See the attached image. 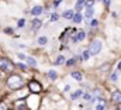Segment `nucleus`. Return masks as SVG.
Instances as JSON below:
<instances>
[{
    "label": "nucleus",
    "instance_id": "f257e3e1",
    "mask_svg": "<svg viewBox=\"0 0 121 110\" xmlns=\"http://www.w3.org/2000/svg\"><path fill=\"white\" fill-rule=\"evenodd\" d=\"M23 85H24L23 78L20 75H17V73H13V75H10L7 78V86L11 87V89H20Z\"/></svg>",
    "mask_w": 121,
    "mask_h": 110
},
{
    "label": "nucleus",
    "instance_id": "f03ea898",
    "mask_svg": "<svg viewBox=\"0 0 121 110\" xmlns=\"http://www.w3.org/2000/svg\"><path fill=\"white\" fill-rule=\"evenodd\" d=\"M13 69H14V64H11V61H9L7 58H0V71L10 73L13 72Z\"/></svg>",
    "mask_w": 121,
    "mask_h": 110
},
{
    "label": "nucleus",
    "instance_id": "7ed1b4c3",
    "mask_svg": "<svg viewBox=\"0 0 121 110\" xmlns=\"http://www.w3.org/2000/svg\"><path fill=\"white\" fill-rule=\"evenodd\" d=\"M101 51V41L100 40H93L91 44L89 45V52L90 55H97Z\"/></svg>",
    "mask_w": 121,
    "mask_h": 110
},
{
    "label": "nucleus",
    "instance_id": "20e7f679",
    "mask_svg": "<svg viewBox=\"0 0 121 110\" xmlns=\"http://www.w3.org/2000/svg\"><path fill=\"white\" fill-rule=\"evenodd\" d=\"M28 89H30V92H32V93H39V92L42 90L41 85L37 82V81H31V82L28 83Z\"/></svg>",
    "mask_w": 121,
    "mask_h": 110
},
{
    "label": "nucleus",
    "instance_id": "39448f33",
    "mask_svg": "<svg viewBox=\"0 0 121 110\" xmlns=\"http://www.w3.org/2000/svg\"><path fill=\"white\" fill-rule=\"evenodd\" d=\"M85 37H86V32L85 31H79L75 37H72V42H78V41H82V40H85Z\"/></svg>",
    "mask_w": 121,
    "mask_h": 110
},
{
    "label": "nucleus",
    "instance_id": "423d86ee",
    "mask_svg": "<svg viewBox=\"0 0 121 110\" xmlns=\"http://www.w3.org/2000/svg\"><path fill=\"white\" fill-rule=\"evenodd\" d=\"M113 102L116 103V105H121V92H114L113 93Z\"/></svg>",
    "mask_w": 121,
    "mask_h": 110
},
{
    "label": "nucleus",
    "instance_id": "0eeeda50",
    "mask_svg": "<svg viewBox=\"0 0 121 110\" xmlns=\"http://www.w3.org/2000/svg\"><path fill=\"white\" fill-rule=\"evenodd\" d=\"M42 11H44V9H42V7H41V6H35V7H34V9H32V10H31V14H32V16H35V17H37V16H39V14H41V13H42Z\"/></svg>",
    "mask_w": 121,
    "mask_h": 110
},
{
    "label": "nucleus",
    "instance_id": "6e6552de",
    "mask_svg": "<svg viewBox=\"0 0 121 110\" xmlns=\"http://www.w3.org/2000/svg\"><path fill=\"white\" fill-rule=\"evenodd\" d=\"M41 24H42V23H41L39 18H34V20H32V30H34V31L38 30V28L41 27Z\"/></svg>",
    "mask_w": 121,
    "mask_h": 110
},
{
    "label": "nucleus",
    "instance_id": "1a4fd4ad",
    "mask_svg": "<svg viewBox=\"0 0 121 110\" xmlns=\"http://www.w3.org/2000/svg\"><path fill=\"white\" fill-rule=\"evenodd\" d=\"M91 16H93V9H91V4L89 3V4H87V10H86V14H85V17L89 20V18H91Z\"/></svg>",
    "mask_w": 121,
    "mask_h": 110
},
{
    "label": "nucleus",
    "instance_id": "9d476101",
    "mask_svg": "<svg viewBox=\"0 0 121 110\" xmlns=\"http://www.w3.org/2000/svg\"><path fill=\"white\" fill-rule=\"evenodd\" d=\"M73 16H75V13H73L72 10H66V11L63 13V18H66V20H70V18H73Z\"/></svg>",
    "mask_w": 121,
    "mask_h": 110
},
{
    "label": "nucleus",
    "instance_id": "9b49d317",
    "mask_svg": "<svg viewBox=\"0 0 121 110\" xmlns=\"http://www.w3.org/2000/svg\"><path fill=\"white\" fill-rule=\"evenodd\" d=\"M82 18H83V16H82L80 13H76V14L73 16V21H75V23H80Z\"/></svg>",
    "mask_w": 121,
    "mask_h": 110
},
{
    "label": "nucleus",
    "instance_id": "f8f14e48",
    "mask_svg": "<svg viewBox=\"0 0 121 110\" xmlns=\"http://www.w3.org/2000/svg\"><path fill=\"white\" fill-rule=\"evenodd\" d=\"M70 75H72L73 79H76V81H82V73H80V72H72Z\"/></svg>",
    "mask_w": 121,
    "mask_h": 110
},
{
    "label": "nucleus",
    "instance_id": "ddd939ff",
    "mask_svg": "<svg viewBox=\"0 0 121 110\" xmlns=\"http://www.w3.org/2000/svg\"><path fill=\"white\" fill-rule=\"evenodd\" d=\"M86 4V0H78V4H76V10H82V7Z\"/></svg>",
    "mask_w": 121,
    "mask_h": 110
},
{
    "label": "nucleus",
    "instance_id": "4468645a",
    "mask_svg": "<svg viewBox=\"0 0 121 110\" xmlns=\"http://www.w3.org/2000/svg\"><path fill=\"white\" fill-rule=\"evenodd\" d=\"M26 61H27V64L31 65V66H35V65H37L35 59H34V58H31V56H27V58H26Z\"/></svg>",
    "mask_w": 121,
    "mask_h": 110
},
{
    "label": "nucleus",
    "instance_id": "2eb2a0df",
    "mask_svg": "<svg viewBox=\"0 0 121 110\" xmlns=\"http://www.w3.org/2000/svg\"><path fill=\"white\" fill-rule=\"evenodd\" d=\"M48 76H49L52 81H55V79L58 78V73H56L55 71H49V72H48Z\"/></svg>",
    "mask_w": 121,
    "mask_h": 110
},
{
    "label": "nucleus",
    "instance_id": "dca6fc26",
    "mask_svg": "<svg viewBox=\"0 0 121 110\" xmlns=\"http://www.w3.org/2000/svg\"><path fill=\"white\" fill-rule=\"evenodd\" d=\"M47 41H48L47 37H39V38H38V44H39V45H45Z\"/></svg>",
    "mask_w": 121,
    "mask_h": 110
},
{
    "label": "nucleus",
    "instance_id": "f3484780",
    "mask_svg": "<svg viewBox=\"0 0 121 110\" xmlns=\"http://www.w3.org/2000/svg\"><path fill=\"white\" fill-rule=\"evenodd\" d=\"M80 95H82V90H76V92H73V93H72V96H70V97L75 100V99H78Z\"/></svg>",
    "mask_w": 121,
    "mask_h": 110
},
{
    "label": "nucleus",
    "instance_id": "a211bd4d",
    "mask_svg": "<svg viewBox=\"0 0 121 110\" xmlns=\"http://www.w3.org/2000/svg\"><path fill=\"white\" fill-rule=\"evenodd\" d=\"M89 56H90V52H89V51H83V54H82V56H80V59H82V61H86Z\"/></svg>",
    "mask_w": 121,
    "mask_h": 110
},
{
    "label": "nucleus",
    "instance_id": "6ab92c4d",
    "mask_svg": "<svg viewBox=\"0 0 121 110\" xmlns=\"http://www.w3.org/2000/svg\"><path fill=\"white\" fill-rule=\"evenodd\" d=\"M65 62V58L62 56V55H59L58 58H56V61H55V65H60V64H63Z\"/></svg>",
    "mask_w": 121,
    "mask_h": 110
},
{
    "label": "nucleus",
    "instance_id": "aec40b11",
    "mask_svg": "<svg viewBox=\"0 0 121 110\" xmlns=\"http://www.w3.org/2000/svg\"><path fill=\"white\" fill-rule=\"evenodd\" d=\"M75 62H76V59L72 58V59H69V61L66 62V65H68V66H72V65H75Z\"/></svg>",
    "mask_w": 121,
    "mask_h": 110
},
{
    "label": "nucleus",
    "instance_id": "412c9836",
    "mask_svg": "<svg viewBox=\"0 0 121 110\" xmlns=\"http://www.w3.org/2000/svg\"><path fill=\"white\" fill-rule=\"evenodd\" d=\"M16 65H17V66H18L20 69H23V71H27V66H26L24 64H21V62H18V64H16Z\"/></svg>",
    "mask_w": 121,
    "mask_h": 110
},
{
    "label": "nucleus",
    "instance_id": "4be33fe9",
    "mask_svg": "<svg viewBox=\"0 0 121 110\" xmlns=\"http://www.w3.org/2000/svg\"><path fill=\"white\" fill-rule=\"evenodd\" d=\"M58 18H59V16H58V14H56V13H54V14H52V16H51V21H56V20H58Z\"/></svg>",
    "mask_w": 121,
    "mask_h": 110
},
{
    "label": "nucleus",
    "instance_id": "5701e85b",
    "mask_svg": "<svg viewBox=\"0 0 121 110\" xmlns=\"http://www.w3.org/2000/svg\"><path fill=\"white\" fill-rule=\"evenodd\" d=\"M0 110H9L7 109V105L4 102H0Z\"/></svg>",
    "mask_w": 121,
    "mask_h": 110
},
{
    "label": "nucleus",
    "instance_id": "b1692460",
    "mask_svg": "<svg viewBox=\"0 0 121 110\" xmlns=\"http://www.w3.org/2000/svg\"><path fill=\"white\" fill-rule=\"evenodd\" d=\"M26 24V20L24 18H21V20H18V27H23Z\"/></svg>",
    "mask_w": 121,
    "mask_h": 110
},
{
    "label": "nucleus",
    "instance_id": "393cba45",
    "mask_svg": "<svg viewBox=\"0 0 121 110\" xmlns=\"http://www.w3.org/2000/svg\"><path fill=\"white\" fill-rule=\"evenodd\" d=\"M4 32H6V34H13V28L7 27V28H6V30H4Z\"/></svg>",
    "mask_w": 121,
    "mask_h": 110
},
{
    "label": "nucleus",
    "instance_id": "a878e982",
    "mask_svg": "<svg viewBox=\"0 0 121 110\" xmlns=\"http://www.w3.org/2000/svg\"><path fill=\"white\" fill-rule=\"evenodd\" d=\"M117 79H118V75H117V73L114 72V73L111 75V81H117Z\"/></svg>",
    "mask_w": 121,
    "mask_h": 110
},
{
    "label": "nucleus",
    "instance_id": "bb28decb",
    "mask_svg": "<svg viewBox=\"0 0 121 110\" xmlns=\"http://www.w3.org/2000/svg\"><path fill=\"white\" fill-rule=\"evenodd\" d=\"M83 99H85V100H90V95H89V93H85V95H83Z\"/></svg>",
    "mask_w": 121,
    "mask_h": 110
},
{
    "label": "nucleus",
    "instance_id": "cd10ccee",
    "mask_svg": "<svg viewBox=\"0 0 121 110\" xmlns=\"http://www.w3.org/2000/svg\"><path fill=\"white\" fill-rule=\"evenodd\" d=\"M96 110H104V105H103V103H100V105L96 107Z\"/></svg>",
    "mask_w": 121,
    "mask_h": 110
},
{
    "label": "nucleus",
    "instance_id": "c85d7f7f",
    "mask_svg": "<svg viewBox=\"0 0 121 110\" xmlns=\"http://www.w3.org/2000/svg\"><path fill=\"white\" fill-rule=\"evenodd\" d=\"M97 24H99V21H97V20H91V26H93V27H96Z\"/></svg>",
    "mask_w": 121,
    "mask_h": 110
},
{
    "label": "nucleus",
    "instance_id": "c756f323",
    "mask_svg": "<svg viewBox=\"0 0 121 110\" xmlns=\"http://www.w3.org/2000/svg\"><path fill=\"white\" fill-rule=\"evenodd\" d=\"M18 58H20V59H26L27 56H26L24 54H18Z\"/></svg>",
    "mask_w": 121,
    "mask_h": 110
},
{
    "label": "nucleus",
    "instance_id": "7c9ffc66",
    "mask_svg": "<svg viewBox=\"0 0 121 110\" xmlns=\"http://www.w3.org/2000/svg\"><path fill=\"white\" fill-rule=\"evenodd\" d=\"M104 1V4H106V7H108L110 6V0H103Z\"/></svg>",
    "mask_w": 121,
    "mask_h": 110
},
{
    "label": "nucleus",
    "instance_id": "2f4dec72",
    "mask_svg": "<svg viewBox=\"0 0 121 110\" xmlns=\"http://www.w3.org/2000/svg\"><path fill=\"white\" fill-rule=\"evenodd\" d=\"M60 1H62V0H55V7H56V6H58V4H59Z\"/></svg>",
    "mask_w": 121,
    "mask_h": 110
},
{
    "label": "nucleus",
    "instance_id": "473e14b6",
    "mask_svg": "<svg viewBox=\"0 0 121 110\" xmlns=\"http://www.w3.org/2000/svg\"><path fill=\"white\" fill-rule=\"evenodd\" d=\"M120 109H121V107H120Z\"/></svg>",
    "mask_w": 121,
    "mask_h": 110
}]
</instances>
